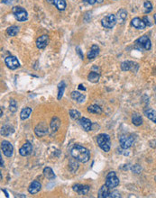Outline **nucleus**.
Segmentation results:
<instances>
[{"label":"nucleus","instance_id":"58836bf2","mask_svg":"<svg viewBox=\"0 0 156 198\" xmlns=\"http://www.w3.org/2000/svg\"><path fill=\"white\" fill-rule=\"evenodd\" d=\"M142 21L144 22V24H145L146 26H151V25H152V24L150 23V20H149V18H148L147 16H144V17L142 18Z\"/></svg>","mask_w":156,"mask_h":198},{"label":"nucleus","instance_id":"c85d7f7f","mask_svg":"<svg viewBox=\"0 0 156 198\" xmlns=\"http://www.w3.org/2000/svg\"><path fill=\"white\" fill-rule=\"evenodd\" d=\"M132 122L135 126H140L142 124V118L139 114H134L132 116Z\"/></svg>","mask_w":156,"mask_h":198},{"label":"nucleus","instance_id":"f704fd0d","mask_svg":"<svg viewBox=\"0 0 156 198\" xmlns=\"http://www.w3.org/2000/svg\"><path fill=\"white\" fill-rule=\"evenodd\" d=\"M143 8H144V13L150 14L153 11V5L150 1H146L143 4Z\"/></svg>","mask_w":156,"mask_h":198},{"label":"nucleus","instance_id":"aec40b11","mask_svg":"<svg viewBox=\"0 0 156 198\" xmlns=\"http://www.w3.org/2000/svg\"><path fill=\"white\" fill-rule=\"evenodd\" d=\"M60 126V120L58 118L57 116L53 117L51 122H50V128H51L52 132H56L59 130Z\"/></svg>","mask_w":156,"mask_h":198},{"label":"nucleus","instance_id":"dca6fc26","mask_svg":"<svg viewBox=\"0 0 156 198\" xmlns=\"http://www.w3.org/2000/svg\"><path fill=\"white\" fill-rule=\"evenodd\" d=\"M41 188H42L41 183L39 181H37V180H34V181H33L31 183V185L28 187V192L32 195H35L38 192H40Z\"/></svg>","mask_w":156,"mask_h":198},{"label":"nucleus","instance_id":"473e14b6","mask_svg":"<svg viewBox=\"0 0 156 198\" xmlns=\"http://www.w3.org/2000/svg\"><path fill=\"white\" fill-rule=\"evenodd\" d=\"M69 114H70V115H71V119H73V120H75V121H78V120H80V119L81 118V115H80V113L78 111V110H76V109H71L69 111Z\"/></svg>","mask_w":156,"mask_h":198},{"label":"nucleus","instance_id":"c756f323","mask_svg":"<svg viewBox=\"0 0 156 198\" xmlns=\"http://www.w3.org/2000/svg\"><path fill=\"white\" fill-rule=\"evenodd\" d=\"M53 5L60 11H63L66 8V1L65 0H53Z\"/></svg>","mask_w":156,"mask_h":198},{"label":"nucleus","instance_id":"ea45409f","mask_svg":"<svg viewBox=\"0 0 156 198\" xmlns=\"http://www.w3.org/2000/svg\"><path fill=\"white\" fill-rule=\"evenodd\" d=\"M76 51H77V52H78V54L80 55V59H84V56H83V54H82V52H81V50L80 49V47H77L76 48Z\"/></svg>","mask_w":156,"mask_h":198},{"label":"nucleus","instance_id":"a19ab883","mask_svg":"<svg viewBox=\"0 0 156 198\" xmlns=\"http://www.w3.org/2000/svg\"><path fill=\"white\" fill-rule=\"evenodd\" d=\"M85 2H87L88 5H94L95 3H97V0H84Z\"/></svg>","mask_w":156,"mask_h":198},{"label":"nucleus","instance_id":"de8ad7c7","mask_svg":"<svg viewBox=\"0 0 156 198\" xmlns=\"http://www.w3.org/2000/svg\"><path fill=\"white\" fill-rule=\"evenodd\" d=\"M97 2H98V3H102L103 0H97Z\"/></svg>","mask_w":156,"mask_h":198},{"label":"nucleus","instance_id":"a18cd8bd","mask_svg":"<svg viewBox=\"0 0 156 198\" xmlns=\"http://www.w3.org/2000/svg\"><path fill=\"white\" fill-rule=\"evenodd\" d=\"M2 191H3V192H4V193L6 194V197H9V196H8V194H7V192H6V191L5 189H2Z\"/></svg>","mask_w":156,"mask_h":198},{"label":"nucleus","instance_id":"1a4fd4ad","mask_svg":"<svg viewBox=\"0 0 156 198\" xmlns=\"http://www.w3.org/2000/svg\"><path fill=\"white\" fill-rule=\"evenodd\" d=\"M5 63H6V67L8 68L12 69V70H14V69H16L17 68L20 67V63H19L17 58L14 57V56H8V57H6L5 59Z\"/></svg>","mask_w":156,"mask_h":198},{"label":"nucleus","instance_id":"6e6552de","mask_svg":"<svg viewBox=\"0 0 156 198\" xmlns=\"http://www.w3.org/2000/svg\"><path fill=\"white\" fill-rule=\"evenodd\" d=\"M1 150L6 157H12L14 153V147L8 141H3L1 142Z\"/></svg>","mask_w":156,"mask_h":198},{"label":"nucleus","instance_id":"20e7f679","mask_svg":"<svg viewBox=\"0 0 156 198\" xmlns=\"http://www.w3.org/2000/svg\"><path fill=\"white\" fill-rule=\"evenodd\" d=\"M12 13L15 17V19L19 22H25L28 19L27 11L22 6H14L12 9Z\"/></svg>","mask_w":156,"mask_h":198},{"label":"nucleus","instance_id":"c9c22d12","mask_svg":"<svg viewBox=\"0 0 156 198\" xmlns=\"http://www.w3.org/2000/svg\"><path fill=\"white\" fill-rule=\"evenodd\" d=\"M9 110L12 112V113H14L16 112L17 110V103L14 99H11L10 100V104H9Z\"/></svg>","mask_w":156,"mask_h":198},{"label":"nucleus","instance_id":"6ab92c4d","mask_svg":"<svg viewBox=\"0 0 156 198\" xmlns=\"http://www.w3.org/2000/svg\"><path fill=\"white\" fill-rule=\"evenodd\" d=\"M131 25L135 29H138V30H142V29H144L146 27L144 22L142 21V19H140L139 17H135V18L132 19Z\"/></svg>","mask_w":156,"mask_h":198},{"label":"nucleus","instance_id":"5701e85b","mask_svg":"<svg viewBox=\"0 0 156 198\" xmlns=\"http://www.w3.org/2000/svg\"><path fill=\"white\" fill-rule=\"evenodd\" d=\"M144 115L148 119H150L151 121H153L154 123H156V111L154 109L148 108L146 110H144Z\"/></svg>","mask_w":156,"mask_h":198},{"label":"nucleus","instance_id":"cd10ccee","mask_svg":"<svg viewBox=\"0 0 156 198\" xmlns=\"http://www.w3.org/2000/svg\"><path fill=\"white\" fill-rule=\"evenodd\" d=\"M32 114V108L30 107H25L22 109L20 113V118L21 120H26Z\"/></svg>","mask_w":156,"mask_h":198},{"label":"nucleus","instance_id":"f03ea898","mask_svg":"<svg viewBox=\"0 0 156 198\" xmlns=\"http://www.w3.org/2000/svg\"><path fill=\"white\" fill-rule=\"evenodd\" d=\"M135 48L139 51H150L152 48V42L147 35H142L135 41Z\"/></svg>","mask_w":156,"mask_h":198},{"label":"nucleus","instance_id":"9d476101","mask_svg":"<svg viewBox=\"0 0 156 198\" xmlns=\"http://www.w3.org/2000/svg\"><path fill=\"white\" fill-rule=\"evenodd\" d=\"M120 67H121V69H122L123 71H129V70H131V71L136 72L139 66H138L137 63H135V62H134V61L126 60V61H123V62L121 63Z\"/></svg>","mask_w":156,"mask_h":198},{"label":"nucleus","instance_id":"7ed1b4c3","mask_svg":"<svg viewBox=\"0 0 156 198\" xmlns=\"http://www.w3.org/2000/svg\"><path fill=\"white\" fill-rule=\"evenodd\" d=\"M97 142L98 145L100 149L105 151V152H108L110 150V137L108 134H105V133H101L97 136Z\"/></svg>","mask_w":156,"mask_h":198},{"label":"nucleus","instance_id":"f3484780","mask_svg":"<svg viewBox=\"0 0 156 198\" xmlns=\"http://www.w3.org/2000/svg\"><path fill=\"white\" fill-rule=\"evenodd\" d=\"M110 188L106 185H103L99 190V194H98V196L99 198H109V195H110Z\"/></svg>","mask_w":156,"mask_h":198},{"label":"nucleus","instance_id":"e433bc0d","mask_svg":"<svg viewBox=\"0 0 156 198\" xmlns=\"http://www.w3.org/2000/svg\"><path fill=\"white\" fill-rule=\"evenodd\" d=\"M142 167L140 165H138V164H135V165L132 166V168H131V170L135 174H140L141 171H142Z\"/></svg>","mask_w":156,"mask_h":198},{"label":"nucleus","instance_id":"9b49d317","mask_svg":"<svg viewBox=\"0 0 156 198\" xmlns=\"http://www.w3.org/2000/svg\"><path fill=\"white\" fill-rule=\"evenodd\" d=\"M48 132H49L48 126L44 122L38 123L36 125V127L34 128V132H35L36 136H38V137H43L44 135H46Z\"/></svg>","mask_w":156,"mask_h":198},{"label":"nucleus","instance_id":"49530a36","mask_svg":"<svg viewBox=\"0 0 156 198\" xmlns=\"http://www.w3.org/2000/svg\"><path fill=\"white\" fill-rule=\"evenodd\" d=\"M49 3H52V4H53V0H47Z\"/></svg>","mask_w":156,"mask_h":198},{"label":"nucleus","instance_id":"b1692460","mask_svg":"<svg viewBox=\"0 0 156 198\" xmlns=\"http://www.w3.org/2000/svg\"><path fill=\"white\" fill-rule=\"evenodd\" d=\"M14 132V128L10 125H5L1 128V135L2 136H5V137H7L11 134H13Z\"/></svg>","mask_w":156,"mask_h":198},{"label":"nucleus","instance_id":"72a5a7b5","mask_svg":"<svg viewBox=\"0 0 156 198\" xmlns=\"http://www.w3.org/2000/svg\"><path fill=\"white\" fill-rule=\"evenodd\" d=\"M77 161L78 160H76L75 158H73V159H71L70 160V163H69V168H70V170H71L72 173H75V172L78 170V169H79V164L77 163Z\"/></svg>","mask_w":156,"mask_h":198},{"label":"nucleus","instance_id":"37998d69","mask_svg":"<svg viewBox=\"0 0 156 198\" xmlns=\"http://www.w3.org/2000/svg\"><path fill=\"white\" fill-rule=\"evenodd\" d=\"M2 2L4 4H6V5H9L11 3V0H2Z\"/></svg>","mask_w":156,"mask_h":198},{"label":"nucleus","instance_id":"4c0bfd02","mask_svg":"<svg viewBox=\"0 0 156 198\" xmlns=\"http://www.w3.org/2000/svg\"><path fill=\"white\" fill-rule=\"evenodd\" d=\"M121 197V195L117 191H112L109 195V198H119Z\"/></svg>","mask_w":156,"mask_h":198},{"label":"nucleus","instance_id":"2f4dec72","mask_svg":"<svg viewBox=\"0 0 156 198\" xmlns=\"http://www.w3.org/2000/svg\"><path fill=\"white\" fill-rule=\"evenodd\" d=\"M18 33H19V27L15 26V25L8 27V28L6 29V34H7L8 36H11V37L15 36Z\"/></svg>","mask_w":156,"mask_h":198},{"label":"nucleus","instance_id":"09e8293b","mask_svg":"<svg viewBox=\"0 0 156 198\" xmlns=\"http://www.w3.org/2000/svg\"><path fill=\"white\" fill-rule=\"evenodd\" d=\"M154 22H155V25H156V14H154Z\"/></svg>","mask_w":156,"mask_h":198},{"label":"nucleus","instance_id":"a878e982","mask_svg":"<svg viewBox=\"0 0 156 198\" xmlns=\"http://www.w3.org/2000/svg\"><path fill=\"white\" fill-rule=\"evenodd\" d=\"M100 75L99 73L98 72H95V71H92L90 72L88 75V80L91 83H98L99 81Z\"/></svg>","mask_w":156,"mask_h":198},{"label":"nucleus","instance_id":"4468645a","mask_svg":"<svg viewBox=\"0 0 156 198\" xmlns=\"http://www.w3.org/2000/svg\"><path fill=\"white\" fill-rule=\"evenodd\" d=\"M49 41H50V39H49V36L47 34H43L42 36H40L39 38H37V40H36V46H37V48L40 49V50L44 49L48 45Z\"/></svg>","mask_w":156,"mask_h":198},{"label":"nucleus","instance_id":"ddd939ff","mask_svg":"<svg viewBox=\"0 0 156 198\" xmlns=\"http://www.w3.org/2000/svg\"><path fill=\"white\" fill-rule=\"evenodd\" d=\"M32 152H33V146L29 142H25V143L19 149V154L23 157L29 156Z\"/></svg>","mask_w":156,"mask_h":198},{"label":"nucleus","instance_id":"393cba45","mask_svg":"<svg viewBox=\"0 0 156 198\" xmlns=\"http://www.w3.org/2000/svg\"><path fill=\"white\" fill-rule=\"evenodd\" d=\"M43 173V175H44V177H45L46 178L50 179V180H53V179L55 178V174H54V172H53V170L51 168H49V167L44 168Z\"/></svg>","mask_w":156,"mask_h":198},{"label":"nucleus","instance_id":"c03bdc74","mask_svg":"<svg viewBox=\"0 0 156 198\" xmlns=\"http://www.w3.org/2000/svg\"><path fill=\"white\" fill-rule=\"evenodd\" d=\"M0 161H1V168H4V161H3L2 156H0Z\"/></svg>","mask_w":156,"mask_h":198},{"label":"nucleus","instance_id":"79ce46f5","mask_svg":"<svg viewBox=\"0 0 156 198\" xmlns=\"http://www.w3.org/2000/svg\"><path fill=\"white\" fill-rule=\"evenodd\" d=\"M79 89H80V90H83V91H85L86 90V88L84 87V86H83V85H81V84H80V85H79Z\"/></svg>","mask_w":156,"mask_h":198},{"label":"nucleus","instance_id":"7c9ffc66","mask_svg":"<svg viewBox=\"0 0 156 198\" xmlns=\"http://www.w3.org/2000/svg\"><path fill=\"white\" fill-rule=\"evenodd\" d=\"M66 88V84L64 81H61L59 83L58 85V100H60L62 95H63V93H64V90Z\"/></svg>","mask_w":156,"mask_h":198},{"label":"nucleus","instance_id":"bb28decb","mask_svg":"<svg viewBox=\"0 0 156 198\" xmlns=\"http://www.w3.org/2000/svg\"><path fill=\"white\" fill-rule=\"evenodd\" d=\"M88 112L90 114H95V115H101L102 114V109L98 105H91L88 106Z\"/></svg>","mask_w":156,"mask_h":198},{"label":"nucleus","instance_id":"2eb2a0df","mask_svg":"<svg viewBox=\"0 0 156 198\" xmlns=\"http://www.w3.org/2000/svg\"><path fill=\"white\" fill-rule=\"evenodd\" d=\"M79 123L81 126V128L85 131V132H89L92 129V122L88 118L86 117H81L79 120Z\"/></svg>","mask_w":156,"mask_h":198},{"label":"nucleus","instance_id":"4be33fe9","mask_svg":"<svg viewBox=\"0 0 156 198\" xmlns=\"http://www.w3.org/2000/svg\"><path fill=\"white\" fill-rule=\"evenodd\" d=\"M71 96L73 100H76L78 103H82L85 100V95L79 91H72L71 94Z\"/></svg>","mask_w":156,"mask_h":198},{"label":"nucleus","instance_id":"39448f33","mask_svg":"<svg viewBox=\"0 0 156 198\" xmlns=\"http://www.w3.org/2000/svg\"><path fill=\"white\" fill-rule=\"evenodd\" d=\"M119 178L117 177L115 171L109 172L107 177H106V182L105 184L107 185L110 189H114L116 186H118L119 185Z\"/></svg>","mask_w":156,"mask_h":198},{"label":"nucleus","instance_id":"8fccbe9b","mask_svg":"<svg viewBox=\"0 0 156 198\" xmlns=\"http://www.w3.org/2000/svg\"><path fill=\"white\" fill-rule=\"evenodd\" d=\"M155 180H156V177H155Z\"/></svg>","mask_w":156,"mask_h":198},{"label":"nucleus","instance_id":"423d86ee","mask_svg":"<svg viewBox=\"0 0 156 198\" xmlns=\"http://www.w3.org/2000/svg\"><path fill=\"white\" fill-rule=\"evenodd\" d=\"M116 22H117L116 16L115 14H107V15H106L105 17L102 18L101 25L106 29H112L115 25Z\"/></svg>","mask_w":156,"mask_h":198},{"label":"nucleus","instance_id":"0eeeda50","mask_svg":"<svg viewBox=\"0 0 156 198\" xmlns=\"http://www.w3.org/2000/svg\"><path fill=\"white\" fill-rule=\"evenodd\" d=\"M119 142L122 149H129L135 142V137L133 135H122L119 138Z\"/></svg>","mask_w":156,"mask_h":198},{"label":"nucleus","instance_id":"412c9836","mask_svg":"<svg viewBox=\"0 0 156 198\" xmlns=\"http://www.w3.org/2000/svg\"><path fill=\"white\" fill-rule=\"evenodd\" d=\"M127 12L125 9H119L116 14V19L119 21L120 24H125V22L127 21Z\"/></svg>","mask_w":156,"mask_h":198},{"label":"nucleus","instance_id":"a211bd4d","mask_svg":"<svg viewBox=\"0 0 156 198\" xmlns=\"http://www.w3.org/2000/svg\"><path fill=\"white\" fill-rule=\"evenodd\" d=\"M99 54V47L98 45H92L90 50L88 51V52L87 53V57L88 60H93Z\"/></svg>","mask_w":156,"mask_h":198},{"label":"nucleus","instance_id":"f8f14e48","mask_svg":"<svg viewBox=\"0 0 156 198\" xmlns=\"http://www.w3.org/2000/svg\"><path fill=\"white\" fill-rule=\"evenodd\" d=\"M73 190L80 196H85L88 193L90 187L89 185H80V184H77V185H73Z\"/></svg>","mask_w":156,"mask_h":198},{"label":"nucleus","instance_id":"f257e3e1","mask_svg":"<svg viewBox=\"0 0 156 198\" xmlns=\"http://www.w3.org/2000/svg\"><path fill=\"white\" fill-rule=\"evenodd\" d=\"M72 158H75L76 160L81 162V163H86L90 159V152L88 149L85 147L79 144H76L72 148L71 151Z\"/></svg>","mask_w":156,"mask_h":198}]
</instances>
